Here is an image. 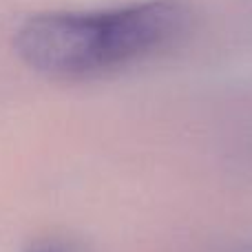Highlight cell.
<instances>
[{"instance_id":"6da1fadb","label":"cell","mask_w":252,"mask_h":252,"mask_svg":"<svg viewBox=\"0 0 252 252\" xmlns=\"http://www.w3.org/2000/svg\"><path fill=\"white\" fill-rule=\"evenodd\" d=\"M192 18L186 0L38 13L18 29L16 49L27 66L49 78H100L173 47Z\"/></svg>"},{"instance_id":"7a4b0ae2","label":"cell","mask_w":252,"mask_h":252,"mask_svg":"<svg viewBox=\"0 0 252 252\" xmlns=\"http://www.w3.org/2000/svg\"><path fill=\"white\" fill-rule=\"evenodd\" d=\"M25 252H80L73 246L64 244V241H53V239H44V241H35V244L27 246Z\"/></svg>"}]
</instances>
